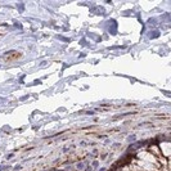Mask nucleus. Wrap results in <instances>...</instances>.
Returning <instances> with one entry per match:
<instances>
[{"instance_id": "obj_1", "label": "nucleus", "mask_w": 171, "mask_h": 171, "mask_svg": "<svg viewBox=\"0 0 171 171\" xmlns=\"http://www.w3.org/2000/svg\"><path fill=\"white\" fill-rule=\"evenodd\" d=\"M19 55H21V54H18V53H9V54H7L4 58H5L7 61H13V59L19 58Z\"/></svg>"}]
</instances>
